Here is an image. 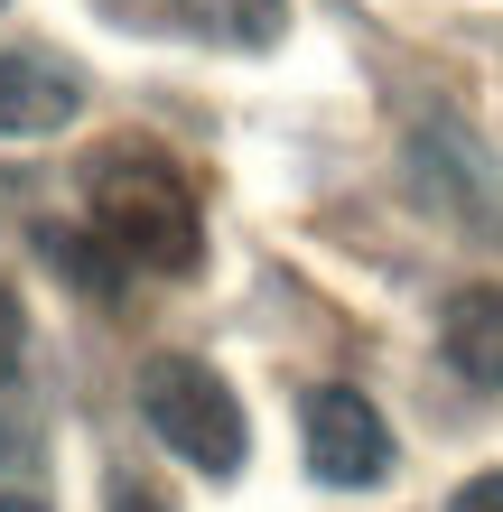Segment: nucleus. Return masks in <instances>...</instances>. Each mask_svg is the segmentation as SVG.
Masks as SVG:
<instances>
[{
  "label": "nucleus",
  "mask_w": 503,
  "mask_h": 512,
  "mask_svg": "<svg viewBox=\"0 0 503 512\" xmlns=\"http://www.w3.org/2000/svg\"><path fill=\"white\" fill-rule=\"evenodd\" d=\"M84 205H94V233L122 261L140 270H168V280H187L196 252H205V224H196V196H187V177H177L159 149H131V140H112L94 177H84Z\"/></svg>",
  "instance_id": "nucleus-1"
},
{
  "label": "nucleus",
  "mask_w": 503,
  "mask_h": 512,
  "mask_svg": "<svg viewBox=\"0 0 503 512\" xmlns=\"http://www.w3.org/2000/svg\"><path fill=\"white\" fill-rule=\"evenodd\" d=\"M140 419H150V438L168 457H187L196 475H243L252 457V419L233 401V382L215 364H196V354H150L140 364Z\"/></svg>",
  "instance_id": "nucleus-2"
},
{
  "label": "nucleus",
  "mask_w": 503,
  "mask_h": 512,
  "mask_svg": "<svg viewBox=\"0 0 503 512\" xmlns=\"http://www.w3.org/2000/svg\"><path fill=\"white\" fill-rule=\"evenodd\" d=\"M308 475L317 485H382L392 475V419H382L364 391L345 382H317L308 391Z\"/></svg>",
  "instance_id": "nucleus-3"
},
{
  "label": "nucleus",
  "mask_w": 503,
  "mask_h": 512,
  "mask_svg": "<svg viewBox=\"0 0 503 512\" xmlns=\"http://www.w3.org/2000/svg\"><path fill=\"white\" fill-rule=\"evenodd\" d=\"M84 112V75L38 47H0V140H47Z\"/></svg>",
  "instance_id": "nucleus-4"
},
{
  "label": "nucleus",
  "mask_w": 503,
  "mask_h": 512,
  "mask_svg": "<svg viewBox=\"0 0 503 512\" xmlns=\"http://www.w3.org/2000/svg\"><path fill=\"white\" fill-rule=\"evenodd\" d=\"M438 354L476 382V391H503V289H457L448 308H438Z\"/></svg>",
  "instance_id": "nucleus-5"
},
{
  "label": "nucleus",
  "mask_w": 503,
  "mask_h": 512,
  "mask_svg": "<svg viewBox=\"0 0 503 512\" xmlns=\"http://www.w3.org/2000/svg\"><path fill=\"white\" fill-rule=\"evenodd\" d=\"M187 10L196 38H215V47H280V28H289V0H177Z\"/></svg>",
  "instance_id": "nucleus-6"
},
{
  "label": "nucleus",
  "mask_w": 503,
  "mask_h": 512,
  "mask_svg": "<svg viewBox=\"0 0 503 512\" xmlns=\"http://www.w3.org/2000/svg\"><path fill=\"white\" fill-rule=\"evenodd\" d=\"M19 354H28V308H19V289L0 280V382L19 373Z\"/></svg>",
  "instance_id": "nucleus-7"
},
{
  "label": "nucleus",
  "mask_w": 503,
  "mask_h": 512,
  "mask_svg": "<svg viewBox=\"0 0 503 512\" xmlns=\"http://www.w3.org/2000/svg\"><path fill=\"white\" fill-rule=\"evenodd\" d=\"M448 512H503V475H466L448 494Z\"/></svg>",
  "instance_id": "nucleus-8"
},
{
  "label": "nucleus",
  "mask_w": 503,
  "mask_h": 512,
  "mask_svg": "<svg viewBox=\"0 0 503 512\" xmlns=\"http://www.w3.org/2000/svg\"><path fill=\"white\" fill-rule=\"evenodd\" d=\"M112 512H168V503H159V494H140L131 475H112Z\"/></svg>",
  "instance_id": "nucleus-9"
},
{
  "label": "nucleus",
  "mask_w": 503,
  "mask_h": 512,
  "mask_svg": "<svg viewBox=\"0 0 503 512\" xmlns=\"http://www.w3.org/2000/svg\"><path fill=\"white\" fill-rule=\"evenodd\" d=\"M0 512H47V503L38 494H0Z\"/></svg>",
  "instance_id": "nucleus-10"
}]
</instances>
